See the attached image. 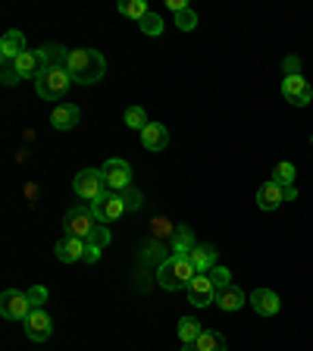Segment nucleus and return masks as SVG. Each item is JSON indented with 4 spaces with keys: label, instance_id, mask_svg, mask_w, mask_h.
Wrapping results in <instances>:
<instances>
[{
    "label": "nucleus",
    "instance_id": "f257e3e1",
    "mask_svg": "<svg viewBox=\"0 0 313 351\" xmlns=\"http://www.w3.org/2000/svg\"><path fill=\"white\" fill-rule=\"evenodd\" d=\"M44 51V47H41ZM47 57V69L35 79V91L38 97H44V101H60L69 88V73H66V53H60V47H47L44 51Z\"/></svg>",
    "mask_w": 313,
    "mask_h": 351
},
{
    "label": "nucleus",
    "instance_id": "f03ea898",
    "mask_svg": "<svg viewBox=\"0 0 313 351\" xmlns=\"http://www.w3.org/2000/svg\"><path fill=\"white\" fill-rule=\"evenodd\" d=\"M66 73L72 82L79 85H91L100 82L107 73V60L100 51H91V47H75V51H66Z\"/></svg>",
    "mask_w": 313,
    "mask_h": 351
},
{
    "label": "nucleus",
    "instance_id": "7ed1b4c3",
    "mask_svg": "<svg viewBox=\"0 0 313 351\" xmlns=\"http://www.w3.org/2000/svg\"><path fill=\"white\" fill-rule=\"evenodd\" d=\"M194 276H198L194 263L188 261V257H182V255H169L163 263H160V270H156V283L163 285L166 291L188 289Z\"/></svg>",
    "mask_w": 313,
    "mask_h": 351
},
{
    "label": "nucleus",
    "instance_id": "20e7f679",
    "mask_svg": "<svg viewBox=\"0 0 313 351\" xmlns=\"http://www.w3.org/2000/svg\"><path fill=\"white\" fill-rule=\"evenodd\" d=\"M91 213L97 217V223H116L126 210V201H122L120 192H104L97 201H91Z\"/></svg>",
    "mask_w": 313,
    "mask_h": 351
},
{
    "label": "nucleus",
    "instance_id": "39448f33",
    "mask_svg": "<svg viewBox=\"0 0 313 351\" xmlns=\"http://www.w3.org/2000/svg\"><path fill=\"white\" fill-rule=\"evenodd\" d=\"M295 198H298V188L295 185L285 188V185H279L276 179L263 182V185L257 188V207L260 210H276L282 201H295Z\"/></svg>",
    "mask_w": 313,
    "mask_h": 351
},
{
    "label": "nucleus",
    "instance_id": "423d86ee",
    "mask_svg": "<svg viewBox=\"0 0 313 351\" xmlns=\"http://www.w3.org/2000/svg\"><path fill=\"white\" fill-rule=\"evenodd\" d=\"M100 172H104V182H107V192H126V188H132V166L126 164V160L120 157H110L104 166H100Z\"/></svg>",
    "mask_w": 313,
    "mask_h": 351
},
{
    "label": "nucleus",
    "instance_id": "0eeeda50",
    "mask_svg": "<svg viewBox=\"0 0 313 351\" xmlns=\"http://www.w3.org/2000/svg\"><path fill=\"white\" fill-rule=\"evenodd\" d=\"M72 188H75V194H79V198H85V201H97V198L107 192L104 172H100V170H82L72 179Z\"/></svg>",
    "mask_w": 313,
    "mask_h": 351
},
{
    "label": "nucleus",
    "instance_id": "6e6552de",
    "mask_svg": "<svg viewBox=\"0 0 313 351\" xmlns=\"http://www.w3.org/2000/svg\"><path fill=\"white\" fill-rule=\"evenodd\" d=\"M0 314L7 320H23L31 314V304H29V291H16V289H7L0 295Z\"/></svg>",
    "mask_w": 313,
    "mask_h": 351
},
{
    "label": "nucleus",
    "instance_id": "1a4fd4ad",
    "mask_svg": "<svg viewBox=\"0 0 313 351\" xmlns=\"http://www.w3.org/2000/svg\"><path fill=\"white\" fill-rule=\"evenodd\" d=\"M63 226H66V235H75V239H88L91 229L97 226V217L91 213V207H72L63 217Z\"/></svg>",
    "mask_w": 313,
    "mask_h": 351
},
{
    "label": "nucleus",
    "instance_id": "9d476101",
    "mask_svg": "<svg viewBox=\"0 0 313 351\" xmlns=\"http://www.w3.org/2000/svg\"><path fill=\"white\" fill-rule=\"evenodd\" d=\"M282 94H285V101L295 104V107H307L313 101V88H310V82H307L304 75H285Z\"/></svg>",
    "mask_w": 313,
    "mask_h": 351
},
{
    "label": "nucleus",
    "instance_id": "9b49d317",
    "mask_svg": "<svg viewBox=\"0 0 313 351\" xmlns=\"http://www.w3.org/2000/svg\"><path fill=\"white\" fill-rule=\"evenodd\" d=\"M13 69H16V75H19V79H38V75L47 69L44 51H25V53H19V57L13 60Z\"/></svg>",
    "mask_w": 313,
    "mask_h": 351
},
{
    "label": "nucleus",
    "instance_id": "f8f14e48",
    "mask_svg": "<svg viewBox=\"0 0 313 351\" xmlns=\"http://www.w3.org/2000/svg\"><path fill=\"white\" fill-rule=\"evenodd\" d=\"M188 301H191L194 307H210L217 301V289H213L207 273H198V276L191 279V285H188Z\"/></svg>",
    "mask_w": 313,
    "mask_h": 351
},
{
    "label": "nucleus",
    "instance_id": "ddd939ff",
    "mask_svg": "<svg viewBox=\"0 0 313 351\" xmlns=\"http://www.w3.org/2000/svg\"><path fill=\"white\" fill-rule=\"evenodd\" d=\"M51 333H53V320L44 311H31V314L25 317V336H29L31 342H47Z\"/></svg>",
    "mask_w": 313,
    "mask_h": 351
},
{
    "label": "nucleus",
    "instance_id": "4468645a",
    "mask_svg": "<svg viewBox=\"0 0 313 351\" xmlns=\"http://www.w3.org/2000/svg\"><path fill=\"white\" fill-rule=\"evenodd\" d=\"M247 301H251V307L260 317H273V314H279V307H282L279 295H276V291H269V289H254Z\"/></svg>",
    "mask_w": 313,
    "mask_h": 351
},
{
    "label": "nucleus",
    "instance_id": "2eb2a0df",
    "mask_svg": "<svg viewBox=\"0 0 313 351\" xmlns=\"http://www.w3.org/2000/svg\"><path fill=\"white\" fill-rule=\"evenodd\" d=\"M85 239H75V235H63L60 242H57V257H60L63 263H79V261H85Z\"/></svg>",
    "mask_w": 313,
    "mask_h": 351
},
{
    "label": "nucleus",
    "instance_id": "dca6fc26",
    "mask_svg": "<svg viewBox=\"0 0 313 351\" xmlns=\"http://www.w3.org/2000/svg\"><path fill=\"white\" fill-rule=\"evenodd\" d=\"M79 120H82V110H79L75 104H60V107H53V113H51V126L57 129V132H69V129H75Z\"/></svg>",
    "mask_w": 313,
    "mask_h": 351
},
{
    "label": "nucleus",
    "instance_id": "f3484780",
    "mask_svg": "<svg viewBox=\"0 0 313 351\" xmlns=\"http://www.w3.org/2000/svg\"><path fill=\"white\" fill-rule=\"evenodd\" d=\"M141 144L144 151H163L166 144H169V132H166V126H160V122H148L141 132Z\"/></svg>",
    "mask_w": 313,
    "mask_h": 351
},
{
    "label": "nucleus",
    "instance_id": "a211bd4d",
    "mask_svg": "<svg viewBox=\"0 0 313 351\" xmlns=\"http://www.w3.org/2000/svg\"><path fill=\"white\" fill-rule=\"evenodd\" d=\"M19 53H25V35L13 29V31H7V35L0 38V57H3L7 63H13Z\"/></svg>",
    "mask_w": 313,
    "mask_h": 351
},
{
    "label": "nucleus",
    "instance_id": "6ab92c4d",
    "mask_svg": "<svg viewBox=\"0 0 313 351\" xmlns=\"http://www.w3.org/2000/svg\"><path fill=\"white\" fill-rule=\"evenodd\" d=\"M188 261L194 263L198 273H210V270L217 267V251H213L210 245H194L191 255H188Z\"/></svg>",
    "mask_w": 313,
    "mask_h": 351
},
{
    "label": "nucleus",
    "instance_id": "aec40b11",
    "mask_svg": "<svg viewBox=\"0 0 313 351\" xmlns=\"http://www.w3.org/2000/svg\"><path fill=\"white\" fill-rule=\"evenodd\" d=\"M217 304H219V311H239V307H245V291L241 289H235V285H229V289H223V291H217Z\"/></svg>",
    "mask_w": 313,
    "mask_h": 351
},
{
    "label": "nucleus",
    "instance_id": "412c9836",
    "mask_svg": "<svg viewBox=\"0 0 313 351\" xmlns=\"http://www.w3.org/2000/svg\"><path fill=\"white\" fill-rule=\"evenodd\" d=\"M201 333H204V326L198 320H194V317H182L179 320V339L182 342H198V339H201Z\"/></svg>",
    "mask_w": 313,
    "mask_h": 351
},
{
    "label": "nucleus",
    "instance_id": "4be33fe9",
    "mask_svg": "<svg viewBox=\"0 0 313 351\" xmlns=\"http://www.w3.org/2000/svg\"><path fill=\"white\" fill-rule=\"evenodd\" d=\"M120 13L128 16V19H135V23H141L150 10H148V3H144V0H120Z\"/></svg>",
    "mask_w": 313,
    "mask_h": 351
},
{
    "label": "nucleus",
    "instance_id": "5701e85b",
    "mask_svg": "<svg viewBox=\"0 0 313 351\" xmlns=\"http://www.w3.org/2000/svg\"><path fill=\"white\" fill-rule=\"evenodd\" d=\"M198 348L201 351H226V339L219 336V333H213V329H204L201 339H198Z\"/></svg>",
    "mask_w": 313,
    "mask_h": 351
},
{
    "label": "nucleus",
    "instance_id": "b1692460",
    "mask_svg": "<svg viewBox=\"0 0 313 351\" xmlns=\"http://www.w3.org/2000/svg\"><path fill=\"white\" fill-rule=\"evenodd\" d=\"M295 176H298V170H295V164H288V160H282V164L276 166V172H273V179H276L279 185H285V188L295 185Z\"/></svg>",
    "mask_w": 313,
    "mask_h": 351
},
{
    "label": "nucleus",
    "instance_id": "393cba45",
    "mask_svg": "<svg viewBox=\"0 0 313 351\" xmlns=\"http://www.w3.org/2000/svg\"><path fill=\"white\" fill-rule=\"evenodd\" d=\"M207 276H210V283H213V289H217V291H223V289H229V285H232V273L226 267H213Z\"/></svg>",
    "mask_w": 313,
    "mask_h": 351
},
{
    "label": "nucleus",
    "instance_id": "a878e982",
    "mask_svg": "<svg viewBox=\"0 0 313 351\" xmlns=\"http://www.w3.org/2000/svg\"><path fill=\"white\" fill-rule=\"evenodd\" d=\"M126 126L144 132V126H148V116H144L141 107H128V110H126Z\"/></svg>",
    "mask_w": 313,
    "mask_h": 351
},
{
    "label": "nucleus",
    "instance_id": "bb28decb",
    "mask_svg": "<svg viewBox=\"0 0 313 351\" xmlns=\"http://www.w3.org/2000/svg\"><path fill=\"white\" fill-rule=\"evenodd\" d=\"M138 25H141V31H144V35H150V38H156L160 31H163V19H160L156 13H148Z\"/></svg>",
    "mask_w": 313,
    "mask_h": 351
},
{
    "label": "nucleus",
    "instance_id": "cd10ccee",
    "mask_svg": "<svg viewBox=\"0 0 313 351\" xmlns=\"http://www.w3.org/2000/svg\"><path fill=\"white\" fill-rule=\"evenodd\" d=\"M85 242L104 251V248L110 245V229H107V226H94V229H91V235H88V239H85Z\"/></svg>",
    "mask_w": 313,
    "mask_h": 351
},
{
    "label": "nucleus",
    "instance_id": "c85d7f7f",
    "mask_svg": "<svg viewBox=\"0 0 313 351\" xmlns=\"http://www.w3.org/2000/svg\"><path fill=\"white\" fill-rule=\"evenodd\" d=\"M191 248H194V242H191V235H188V229H179V235H176V245H172V255L188 257V255H191Z\"/></svg>",
    "mask_w": 313,
    "mask_h": 351
},
{
    "label": "nucleus",
    "instance_id": "c756f323",
    "mask_svg": "<svg viewBox=\"0 0 313 351\" xmlns=\"http://www.w3.org/2000/svg\"><path fill=\"white\" fill-rule=\"evenodd\" d=\"M176 25H179L182 31H191L194 25H198V13H194L191 7H185L182 13H176Z\"/></svg>",
    "mask_w": 313,
    "mask_h": 351
},
{
    "label": "nucleus",
    "instance_id": "7c9ffc66",
    "mask_svg": "<svg viewBox=\"0 0 313 351\" xmlns=\"http://www.w3.org/2000/svg\"><path fill=\"white\" fill-rule=\"evenodd\" d=\"M44 301H47V289H44V285H31V289H29L31 311H44Z\"/></svg>",
    "mask_w": 313,
    "mask_h": 351
},
{
    "label": "nucleus",
    "instance_id": "2f4dec72",
    "mask_svg": "<svg viewBox=\"0 0 313 351\" xmlns=\"http://www.w3.org/2000/svg\"><path fill=\"white\" fill-rule=\"evenodd\" d=\"M122 201H126V210H138L141 207V192H138V188H126V192H122Z\"/></svg>",
    "mask_w": 313,
    "mask_h": 351
},
{
    "label": "nucleus",
    "instance_id": "473e14b6",
    "mask_svg": "<svg viewBox=\"0 0 313 351\" xmlns=\"http://www.w3.org/2000/svg\"><path fill=\"white\" fill-rule=\"evenodd\" d=\"M85 245H88V242H85ZM85 261H88V263H97V261H100V248H94V245L85 248Z\"/></svg>",
    "mask_w": 313,
    "mask_h": 351
},
{
    "label": "nucleus",
    "instance_id": "72a5a7b5",
    "mask_svg": "<svg viewBox=\"0 0 313 351\" xmlns=\"http://www.w3.org/2000/svg\"><path fill=\"white\" fill-rule=\"evenodd\" d=\"M182 351H201V348H198V342H188V345H182Z\"/></svg>",
    "mask_w": 313,
    "mask_h": 351
},
{
    "label": "nucleus",
    "instance_id": "f704fd0d",
    "mask_svg": "<svg viewBox=\"0 0 313 351\" xmlns=\"http://www.w3.org/2000/svg\"><path fill=\"white\" fill-rule=\"evenodd\" d=\"M310 142H313V138H310Z\"/></svg>",
    "mask_w": 313,
    "mask_h": 351
}]
</instances>
